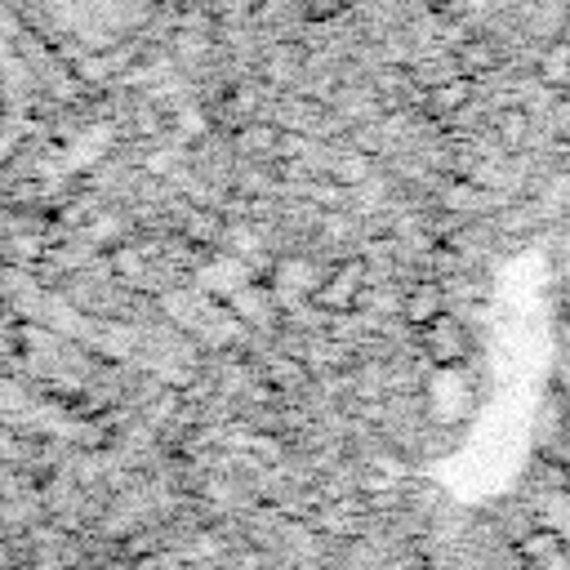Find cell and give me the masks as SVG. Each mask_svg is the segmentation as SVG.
I'll list each match as a JSON object with an SVG mask.
<instances>
[{
	"label": "cell",
	"instance_id": "obj_7",
	"mask_svg": "<svg viewBox=\"0 0 570 570\" xmlns=\"http://www.w3.org/2000/svg\"><path fill=\"white\" fill-rule=\"evenodd\" d=\"M494 129H499V142H503L508 151H517V147L530 138V116H525L521 107H508V111H499Z\"/></svg>",
	"mask_w": 570,
	"mask_h": 570
},
{
	"label": "cell",
	"instance_id": "obj_6",
	"mask_svg": "<svg viewBox=\"0 0 570 570\" xmlns=\"http://www.w3.org/2000/svg\"><path fill=\"white\" fill-rule=\"evenodd\" d=\"M468 98H472V76H454V80H441V85H432V94H428V107H432L436 116H445V111L463 107Z\"/></svg>",
	"mask_w": 570,
	"mask_h": 570
},
{
	"label": "cell",
	"instance_id": "obj_5",
	"mask_svg": "<svg viewBox=\"0 0 570 570\" xmlns=\"http://www.w3.org/2000/svg\"><path fill=\"white\" fill-rule=\"evenodd\" d=\"M539 80H543L548 89H566V85H570V45H566V40H557V45L543 49V58H539Z\"/></svg>",
	"mask_w": 570,
	"mask_h": 570
},
{
	"label": "cell",
	"instance_id": "obj_8",
	"mask_svg": "<svg viewBox=\"0 0 570 570\" xmlns=\"http://www.w3.org/2000/svg\"><path fill=\"white\" fill-rule=\"evenodd\" d=\"M494 62H499V49H494L490 40H472V45H463V53H459L463 76H472V71H490Z\"/></svg>",
	"mask_w": 570,
	"mask_h": 570
},
{
	"label": "cell",
	"instance_id": "obj_4",
	"mask_svg": "<svg viewBox=\"0 0 570 570\" xmlns=\"http://www.w3.org/2000/svg\"><path fill=\"white\" fill-rule=\"evenodd\" d=\"M405 321L414 325V330H423L428 321H436L441 312H445V294H441V285H432V281H423V285H414L410 294H405Z\"/></svg>",
	"mask_w": 570,
	"mask_h": 570
},
{
	"label": "cell",
	"instance_id": "obj_2",
	"mask_svg": "<svg viewBox=\"0 0 570 570\" xmlns=\"http://www.w3.org/2000/svg\"><path fill=\"white\" fill-rule=\"evenodd\" d=\"M525 570H570V543L557 530H530L521 539Z\"/></svg>",
	"mask_w": 570,
	"mask_h": 570
},
{
	"label": "cell",
	"instance_id": "obj_3",
	"mask_svg": "<svg viewBox=\"0 0 570 570\" xmlns=\"http://www.w3.org/2000/svg\"><path fill=\"white\" fill-rule=\"evenodd\" d=\"M356 289H361V263H343L330 281L316 285V303H325V307H352L356 303Z\"/></svg>",
	"mask_w": 570,
	"mask_h": 570
},
{
	"label": "cell",
	"instance_id": "obj_1",
	"mask_svg": "<svg viewBox=\"0 0 570 570\" xmlns=\"http://www.w3.org/2000/svg\"><path fill=\"white\" fill-rule=\"evenodd\" d=\"M423 352H428V361H432V365H441V370L463 365V361H468V352H472L468 325H463L459 316L441 312L436 321H428V325H423Z\"/></svg>",
	"mask_w": 570,
	"mask_h": 570
}]
</instances>
